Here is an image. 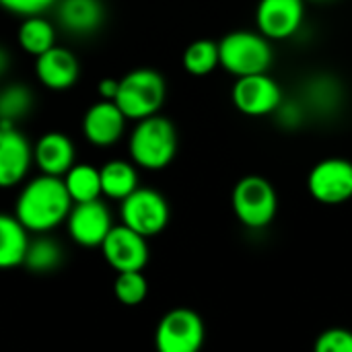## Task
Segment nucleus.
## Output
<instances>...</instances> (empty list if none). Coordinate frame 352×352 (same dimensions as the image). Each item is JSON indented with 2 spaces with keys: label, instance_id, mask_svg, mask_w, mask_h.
<instances>
[{
  "label": "nucleus",
  "instance_id": "obj_1",
  "mask_svg": "<svg viewBox=\"0 0 352 352\" xmlns=\"http://www.w3.org/2000/svg\"><path fill=\"white\" fill-rule=\"evenodd\" d=\"M74 202L62 177L37 175L29 179L14 202V217L35 235H45L66 223Z\"/></svg>",
  "mask_w": 352,
  "mask_h": 352
},
{
  "label": "nucleus",
  "instance_id": "obj_2",
  "mask_svg": "<svg viewBox=\"0 0 352 352\" xmlns=\"http://www.w3.org/2000/svg\"><path fill=\"white\" fill-rule=\"evenodd\" d=\"M128 153L130 161L140 169L161 171L169 167L177 155L175 126L159 113L136 122L128 138Z\"/></svg>",
  "mask_w": 352,
  "mask_h": 352
},
{
  "label": "nucleus",
  "instance_id": "obj_3",
  "mask_svg": "<svg viewBox=\"0 0 352 352\" xmlns=\"http://www.w3.org/2000/svg\"><path fill=\"white\" fill-rule=\"evenodd\" d=\"M221 66L233 76H252L268 72L274 60L272 43L260 31H231L219 41Z\"/></svg>",
  "mask_w": 352,
  "mask_h": 352
},
{
  "label": "nucleus",
  "instance_id": "obj_4",
  "mask_svg": "<svg viewBox=\"0 0 352 352\" xmlns=\"http://www.w3.org/2000/svg\"><path fill=\"white\" fill-rule=\"evenodd\" d=\"M167 97L165 78L153 68H136L120 78L116 105L128 122H140L157 116Z\"/></svg>",
  "mask_w": 352,
  "mask_h": 352
},
{
  "label": "nucleus",
  "instance_id": "obj_5",
  "mask_svg": "<svg viewBox=\"0 0 352 352\" xmlns=\"http://www.w3.org/2000/svg\"><path fill=\"white\" fill-rule=\"evenodd\" d=\"M231 206L237 221L248 229H266L278 210V196L274 186L262 175L241 177L231 194Z\"/></svg>",
  "mask_w": 352,
  "mask_h": 352
},
{
  "label": "nucleus",
  "instance_id": "obj_6",
  "mask_svg": "<svg viewBox=\"0 0 352 352\" xmlns=\"http://www.w3.org/2000/svg\"><path fill=\"white\" fill-rule=\"evenodd\" d=\"M204 340V320L188 307H175L167 311L155 330L157 352H200Z\"/></svg>",
  "mask_w": 352,
  "mask_h": 352
},
{
  "label": "nucleus",
  "instance_id": "obj_7",
  "mask_svg": "<svg viewBox=\"0 0 352 352\" xmlns=\"http://www.w3.org/2000/svg\"><path fill=\"white\" fill-rule=\"evenodd\" d=\"M120 219L122 225L148 239L159 235L169 225L171 210L161 192L153 188H138L122 200Z\"/></svg>",
  "mask_w": 352,
  "mask_h": 352
},
{
  "label": "nucleus",
  "instance_id": "obj_8",
  "mask_svg": "<svg viewBox=\"0 0 352 352\" xmlns=\"http://www.w3.org/2000/svg\"><path fill=\"white\" fill-rule=\"evenodd\" d=\"M231 99L237 111L250 118H264L272 116L280 103L285 101L280 85L268 74H252V76H241L231 89Z\"/></svg>",
  "mask_w": 352,
  "mask_h": 352
},
{
  "label": "nucleus",
  "instance_id": "obj_9",
  "mask_svg": "<svg viewBox=\"0 0 352 352\" xmlns=\"http://www.w3.org/2000/svg\"><path fill=\"white\" fill-rule=\"evenodd\" d=\"M307 190L320 204L336 206L352 198V163L346 159H324L307 175Z\"/></svg>",
  "mask_w": 352,
  "mask_h": 352
},
{
  "label": "nucleus",
  "instance_id": "obj_10",
  "mask_svg": "<svg viewBox=\"0 0 352 352\" xmlns=\"http://www.w3.org/2000/svg\"><path fill=\"white\" fill-rule=\"evenodd\" d=\"M305 23V0H260L256 27L270 41L295 37Z\"/></svg>",
  "mask_w": 352,
  "mask_h": 352
},
{
  "label": "nucleus",
  "instance_id": "obj_11",
  "mask_svg": "<svg viewBox=\"0 0 352 352\" xmlns=\"http://www.w3.org/2000/svg\"><path fill=\"white\" fill-rule=\"evenodd\" d=\"M66 229H68L70 239L76 245L101 248V243L113 229L111 212L101 198L74 204L66 219Z\"/></svg>",
  "mask_w": 352,
  "mask_h": 352
},
{
  "label": "nucleus",
  "instance_id": "obj_12",
  "mask_svg": "<svg viewBox=\"0 0 352 352\" xmlns=\"http://www.w3.org/2000/svg\"><path fill=\"white\" fill-rule=\"evenodd\" d=\"M105 262L120 272H142L148 264V243L146 237L128 229L126 225H113L105 241L101 243Z\"/></svg>",
  "mask_w": 352,
  "mask_h": 352
},
{
  "label": "nucleus",
  "instance_id": "obj_13",
  "mask_svg": "<svg viewBox=\"0 0 352 352\" xmlns=\"http://www.w3.org/2000/svg\"><path fill=\"white\" fill-rule=\"evenodd\" d=\"M33 165V144L16 126H0V190L23 184Z\"/></svg>",
  "mask_w": 352,
  "mask_h": 352
},
{
  "label": "nucleus",
  "instance_id": "obj_14",
  "mask_svg": "<svg viewBox=\"0 0 352 352\" xmlns=\"http://www.w3.org/2000/svg\"><path fill=\"white\" fill-rule=\"evenodd\" d=\"M126 124L128 120L122 113V109L116 105V101L101 99L85 111L80 128L89 144L107 148L122 140L126 132Z\"/></svg>",
  "mask_w": 352,
  "mask_h": 352
},
{
  "label": "nucleus",
  "instance_id": "obj_15",
  "mask_svg": "<svg viewBox=\"0 0 352 352\" xmlns=\"http://www.w3.org/2000/svg\"><path fill=\"white\" fill-rule=\"evenodd\" d=\"M35 76L50 91H68L80 78V62L72 50L54 45L35 58Z\"/></svg>",
  "mask_w": 352,
  "mask_h": 352
},
{
  "label": "nucleus",
  "instance_id": "obj_16",
  "mask_svg": "<svg viewBox=\"0 0 352 352\" xmlns=\"http://www.w3.org/2000/svg\"><path fill=\"white\" fill-rule=\"evenodd\" d=\"M54 10L58 27L74 37H89L105 23L103 0H58Z\"/></svg>",
  "mask_w": 352,
  "mask_h": 352
},
{
  "label": "nucleus",
  "instance_id": "obj_17",
  "mask_svg": "<svg viewBox=\"0 0 352 352\" xmlns=\"http://www.w3.org/2000/svg\"><path fill=\"white\" fill-rule=\"evenodd\" d=\"M76 163L74 142L58 130L45 132L33 144V165L43 175L64 177L68 169Z\"/></svg>",
  "mask_w": 352,
  "mask_h": 352
},
{
  "label": "nucleus",
  "instance_id": "obj_18",
  "mask_svg": "<svg viewBox=\"0 0 352 352\" xmlns=\"http://www.w3.org/2000/svg\"><path fill=\"white\" fill-rule=\"evenodd\" d=\"M344 99L342 85L330 74H316L301 89V103L316 116H332Z\"/></svg>",
  "mask_w": 352,
  "mask_h": 352
},
{
  "label": "nucleus",
  "instance_id": "obj_19",
  "mask_svg": "<svg viewBox=\"0 0 352 352\" xmlns=\"http://www.w3.org/2000/svg\"><path fill=\"white\" fill-rule=\"evenodd\" d=\"M29 241V231L16 217L0 212V270L23 266Z\"/></svg>",
  "mask_w": 352,
  "mask_h": 352
},
{
  "label": "nucleus",
  "instance_id": "obj_20",
  "mask_svg": "<svg viewBox=\"0 0 352 352\" xmlns=\"http://www.w3.org/2000/svg\"><path fill=\"white\" fill-rule=\"evenodd\" d=\"M101 175V194L109 200H124L134 190H138V169L132 161L113 159L99 167Z\"/></svg>",
  "mask_w": 352,
  "mask_h": 352
},
{
  "label": "nucleus",
  "instance_id": "obj_21",
  "mask_svg": "<svg viewBox=\"0 0 352 352\" xmlns=\"http://www.w3.org/2000/svg\"><path fill=\"white\" fill-rule=\"evenodd\" d=\"M56 37H58L56 23L43 14L23 19L19 25V31H16L19 47L33 58H37V56L45 54L47 50H52L54 45H58Z\"/></svg>",
  "mask_w": 352,
  "mask_h": 352
},
{
  "label": "nucleus",
  "instance_id": "obj_22",
  "mask_svg": "<svg viewBox=\"0 0 352 352\" xmlns=\"http://www.w3.org/2000/svg\"><path fill=\"white\" fill-rule=\"evenodd\" d=\"M62 179L74 204L99 200L103 196L99 169L91 163H74Z\"/></svg>",
  "mask_w": 352,
  "mask_h": 352
},
{
  "label": "nucleus",
  "instance_id": "obj_23",
  "mask_svg": "<svg viewBox=\"0 0 352 352\" xmlns=\"http://www.w3.org/2000/svg\"><path fill=\"white\" fill-rule=\"evenodd\" d=\"M33 91L23 82H10L0 89V126H16L33 109Z\"/></svg>",
  "mask_w": 352,
  "mask_h": 352
},
{
  "label": "nucleus",
  "instance_id": "obj_24",
  "mask_svg": "<svg viewBox=\"0 0 352 352\" xmlns=\"http://www.w3.org/2000/svg\"><path fill=\"white\" fill-rule=\"evenodd\" d=\"M62 260H64V252L60 243L52 237L37 235L35 239L29 241L23 266H27L35 274H47L54 272L62 264Z\"/></svg>",
  "mask_w": 352,
  "mask_h": 352
},
{
  "label": "nucleus",
  "instance_id": "obj_25",
  "mask_svg": "<svg viewBox=\"0 0 352 352\" xmlns=\"http://www.w3.org/2000/svg\"><path fill=\"white\" fill-rule=\"evenodd\" d=\"M182 64L186 68V72H190L192 76H206L212 70H217L221 66V58H219V43L212 39H196L192 41L182 58Z\"/></svg>",
  "mask_w": 352,
  "mask_h": 352
},
{
  "label": "nucleus",
  "instance_id": "obj_26",
  "mask_svg": "<svg viewBox=\"0 0 352 352\" xmlns=\"http://www.w3.org/2000/svg\"><path fill=\"white\" fill-rule=\"evenodd\" d=\"M113 295L122 305L136 307L148 295V283L142 272H120L113 283Z\"/></svg>",
  "mask_w": 352,
  "mask_h": 352
},
{
  "label": "nucleus",
  "instance_id": "obj_27",
  "mask_svg": "<svg viewBox=\"0 0 352 352\" xmlns=\"http://www.w3.org/2000/svg\"><path fill=\"white\" fill-rule=\"evenodd\" d=\"M314 352H352V332L346 328L324 330L316 338Z\"/></svg>",
  "mask_w": 352,
  "mask_h": 352
},
{
  "label": "nucleus",
  "instance_id": "obj_28",
  "mask_svg": "<svg viewBox=\"0 0 352 352\" xmlns=\"http://www.w3.org/2000/svg\"><path fill=\"white\" fill-rule=\"evenodd\" d=\"M56 2L58 0H0V8L14 16L27 19V16L45 14L56 6Z\"/></svg>",
  "mask_w": 352,
  "mask_h": 352
},
{
  "label": "nucleus",
  "instance_id": "obj_29",
  "mask_svg": "<svg viewBox=\"0 0 352 352\" xmlns=\"http://www.w3.org/2000/svg\"><path fill=\"white\" fill-rule=\"evenodd\" d=\"M305 113H307V109L301 103V99H289V101L285 99L280 103V107L274 111L278 124L287 130H297L305 122Z\"/></svg>",
  "mask_w": 352,
  "mask_h": 352
},
{
  "label": "nucleus",
  "instance_id": "obj_30",
  "mask_svg": "<svg viewBox=\"0 0 352 352\" xmlns=\"http://www.w3.org/2000/svg\"><path fill=\"white\" fill-rule=\"evenodd\" d=\"M118 87H120V78H103V80L97 85V93H99L101 99L113 101L116 95H118Z\"/></svg>",
  "mask_w": 352,
  "mask_h": 352
},
{
  "label": "nucleus",
  "instance_id": "obj_31",
  "mask_svg": "<svg viewBox=\"0 0 352 352\" xmlns=\"http://www.w3.org/2000/svg\"><path fill=\"white\" fill-rule=\"evenodd\" d=\"M10 68V54L4 45H0V78L8 72Z\"/></svg>",
  "mask_w": 352,
  "mask_h": 352
},
{
  "label": "nucleus",
  "instance_id": "obj_32",
  "mask_svg": "<svg viewBox=\"0 0 352 352\" xmlns=\"http://www.w3.org/2000/svg\"><path fill=\"white\" fill-rule=\"evenodd\" d=\"M311 2H326V0H311Z\"/></svg>",
  "mask_w": 352,
  "mask_h": 352
}]
</instances>
